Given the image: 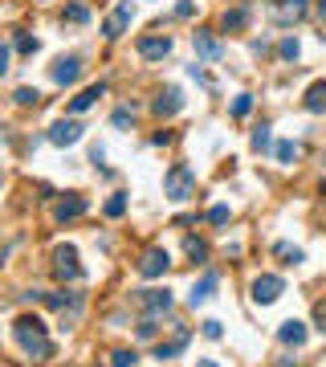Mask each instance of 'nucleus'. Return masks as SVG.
I'll use <instances>...</instances> for the list:
<instances>
[{"label": "nucleus", "instance_id": "obj_1", "mask_svg": "<svg viewBox=\"0 0 326 367\" xmlns=\"http://www.w3.org/2000/svg\"><path fill=\"white\" fill-rule=\"evenodd\" d=\"M12 335H17V343L25 347L29 359H49V355H53V343H49V335H45V322L37 319V315L17 319L12 322Z\"/></svg>", "mask_w": 326, "mask_h": 367}, {"label": "nucleus", "instance_id": "obj_2", "mask_svg": "<svg viewBox=\"0 0 326 367\" xmlns=\"http://www.w3.org/2000/svg\"><path fill=\"white\" fill-rule=\"evenodd\" d=\"M163 192H167L172 200H192V196H196V172H192L187 163H172L167 176H163Z\"/></svg>", "mask_w": 326, "mask_h": 367}, {"label": "nucleus", "instance_id": "obj_3", "mask_svg": "<svg viewBox=\"0 0 326 367\" xmlns=\"http://www.w3.org/2000/svg\"><path fill=\"white\" fill-rule=\"evenodd\" d=\"M53 274L61 277V281H78V277H82V266H78V249H74V245H61V249L53 253Z\"/></svg>", "mask_w": 326, "mask_h": 367}, {"label": "nucleus", "instance_id": "obj_4", "mask_svg": "<svg viewBox=\"0 0 326 367\" xmlns=\"http://www.w3.org/2000/svg\"><path fill=\"white\" fill-rule=\"evenodd\" d=\"M281 290H285V281H281L278 274H261L253 281V302H257V306H274L281 298Z\"/></svg>", "mask_w": 326, "mask_h": 367}, {"label": "nucleus", "instance_id": "obj_5", "mask_svg": "<svg viewBox=\"0 0 326 367\" xmlns=\"http://www.w3.org/2000/svg\"><path fill=\"white\" fill-rule=\"evenodd\" d=\"M192 46H196V53H200V57H208V61L225 57V41H221L212 29H196V33H192Z\"/></svg>", "mask_w": 326, "mask_h": 367}, {"label": "nucleus", "instance_id": "obj_6", "mask_svg": "<svg viewBox=\"0 0 326 367\" xmlns=\"http://www.w3.org/2000/svg\"><path fill=\"white\" fill-rule=\"evenodd\" d=\"M78 139H82V123H74V119H57L49 127V143L53 147H74Z\"/></svg>", "mask_w": 326, "mask_h": 367}, {"label": "nucleus", "instance_id": "obj_7", "mask_svg": "<svg viewBox=\"0 0 326 367\" xmlns=\"http://www.w3.org/2000/svg\"><path fill=\"white\" fill-rule=\"evenodd\" d=\"M167 266H172V257H167V249H159V245L147 249V253L139 257V274L143 277H163L167 274Z\"/></svg>", "mask_w": 326, "mask_h": 367}, {"label": "nucleus", "instance_id": "obj_8", "mask_svg": "<svg viewBox=\"0 0 326 367\" xmlns=\"http://www.w3.org/2000/svg\"><path fill=\"white\" fill-rule=\"evenodd\" d=\"M131 17H135V8H131V0H123V4H119V8H114L110 17H106L102 33H106L110 41H114V37H123V33H127V25H131Z\"/></svg>", "mask_w": 326, "mask_h": 367}, {"label": "nucleus", "instance_id": "obj_9", "mask_svg": "<svg viewBox=\"0 0 326 367\" xmlns=\"http://www.w3.org/2000/svg\"><path fill=\"white\" fill-rule=\"evenodd\" d=\"M49 74H53V82H57V86H74V82L82 78V61H78V57H57Z\"/></svg>", "mask_w": 326, "mask_h": 367}, {"label": "nucleus", "instance_id": "obj_10", "mask_svg": "<svg viewBox=\"0 0 326 367\" xmlns=\"http://www.w3.org/2000/svg\"><path fill=\"white\" fill-rule=\"evenodd\" d=\"M139 306L151 315V319H155V315H167V310H172V290H143Z\"/></svg>", "mask_w": 326, "mask_h": 367}, {"label": "nucleus", "instance_id": "obj_11", "mask_svg": "<svg viewBox=\"0 0 326 367\" xmlns=\"http://www.w3.org/2000/svg\"><path fill=\"white\" fill-rule=\"evenodd\" d=\"M172 53V37H139V57L143 61H163Z\"/></svg>", "mask_w": 326, "mask_h": 367}, {"label": "nucleus", "instance_id": "obj_12", "mask_svg": "<svg viewBox=\"0 0 326 367\" xmlns=\"http://www.w3.org/2000/svg\"><path fill=\"white\" fill-rule=\"evenodd\" d=\"M90 204L82 200V196H65V200H57V208H53V217L61 221V225H70V221H78L82 212H86Z\"/></svg>", "mask_w": 326, "mask_h": 367}, {"label": "nucleus", "instance_id": "obj_13", "mask_svg": "<svg viewBox=\"0 0 326 367\" xmlns=\"http://www.w3.org/2000/svg\"><path fill=\"white\" fill-rule=\"evenodd\" d=\"M212 290H216V274L208 270V274H204L200 281H196V286H192V294H187V306H192V310H196V306H204V302L212 298Z\"/></svg>", "mask_w": 326, "mask_h": 367}, {"label": "nucleus", "instance_id": "obj_14", "mask_svg": "<svg viewBox=\"0 0 326 367\" xmlns=\"http://www.w3.org/2000/svg\"><path fill=\"white\" fill-rule=\"evenodd\" d=\"M278 339L285 343V347H302V343H306V322H298V319L281 322V326H278Z\"/></svg>", "mask_w": 326, "mask_h": 367}, {"label": "nucleus", "instance_id": "obj_15", "mask_svg": "<svg viewBox=\"0 0 326 367\" xmlns=\"http://www.w3.org/2000/svg\"><path fill=\"white\" fill-rule=\"evenodd\" d=\"M187 339H192V330H187V326H180L172 343H159V347H155V359H176V355L187 347Z\"/></svg>", "mask_w": 326, "mask_h": 367}, {"label": "nucleus", "instance_id": "obj_16", "mask_svg": "<svg viewBox=\"0 0 326 367\" xmlns=\"http://www.w3.org/2000/svg\"><path fill=\"white\" fill-rule=\"evenodd\" d=\"M245 25H249V8H245V4L225 8V17H221V29H225V33H241Z\"/></svg>", "mask_w": 326, "mask_h": 367}, {"label": "nucleus", "instance_id": "obj_17", "mask_svg": "<svg viewBox=\"0 0 326 367\" xmlns=\"http://www.w3.org/2000/svg\"><path fill=\"white\" fill-rule=\"evenodd\" d=\"M180 106H184V98H180V90H176V86H172V90H163V94H159V98H155V115H159V119H167V115H176Z\"/></svg>", "mask_w": 326, "mask_h": 367}, {"label": "nucleus", "instance_id": "obj_18", "mask_svg": "<svg viewBox=\"0 0 326 367\" xmlns=\"http://www.w3.org/2000/svg\"><path fill=\"white\" fill-rule=\"evenodd\" d=\"M302 106H306L310 115H326V82H314V86L306 90V98H302Z\"/></svg>", "mask_w": 326, "mask_h": 367}, {"label": "nucleus", "instance_id": "obj_19", "mask_svg": "<svg viewBox=\"0 0 326 367\" xmlns=\"http://www.w3.org/2000/svg\"><path fill=\"white\" fill-rule=\"evenodd\" d=\"M102 94H106V86H102V82H98V86H90V90H82L74 102H70V115H82V110H90Z\"/></svg>", "mask_w": 326, "mask_h": 367}, {"label": "nucleus", "instance_id": "obj_20", "mask_svg": "<svg viewBox=\"0 0 326 367\" xmlns=\"http://www.w3.org/2000/svg\"><path fill=\"white\" fill-rule=\"evenodd\" d=\"M184 253L196 261V266H204V261H208V245H204L200 237H187V241H184Z\"/></svg>", "mask_w": 326, "mask_h": 367}, {"label": "nucleus", "instance_id": "obj_21", "mask_svg": "<svg viewBox=\"0 0 326 367\" xmlns=\"http://www.w3.org/2000/svg\"><path fill=\"white\" fill-rule=\"evenodd\" d=\"M65 21H70V25H86V21H90V4H82V0L65 4Z\"/></svg>", "mask_w": 326, "mask_h": 367}, {"label": "nucleus", "instance_id": "obj_22", "mask_svg": "<svg viewBox=\"0 0 326 367\" xmlns=\"http://www.w3.org/2000/svg\"><path fill=\"white\" fill-rule=\"evenodd\" d=\"M274 253L281 257V266H298V261H302V249H294V245H285V241L274 245Z\"/></svg>", "mask_w": 326, "mask_h": 367}, {"label": "nucleus", "instance_id": "obj_23", "mask_svg": "<svg viewBox=\"0 0 326 367\" xmlns=\"http://www.w3.org/2000/svg\"><path fill=\"white\" fill-rule=\"evenodd\" d=\"M249 143H253V151H269V143H274V135H269V123H261V127L253 131V139H249Z\"/></svg>", "mask_w": 326, "mask_h": 367}, {"label": "nucleus", "instance_id": "obj_24", "mask_svg": "<svg viewBox=\"0 0 326 367\" xmlns=\"http://www.w3.org/2000/svg\"><path fill=\"white\" fill-rule=\"evenodd\" d=\"M253 110V94H236V102H233V119H245Z\"/></svg>", "mask_w": 326, "mask_h": 367}, {"label": "nucleus", "instance_id": "obj_25", "mask_svg": "<svg viewBox=\"0 0 326 367\" xmlns=\"http://www.w3.org/2000/svg\"><path fill=\"white\" fill-rule=\"evenodd\" d=\"M12 98H17V106H37V102H41V94L29 90V86H21V90L12 94Z\"/></svg>", "mask_w": 326, "mask_h": 367}, {"label": "nucleus", "instance_id": "obj_26", "mask_svg": "<svg viewBox=\"0 0 326 367\" xmlns=\"http://www.w3.org/2000/svg\"><path fill=\"white\" fill-rule=\"evenodd\" d=\"M123 212H127V196L119 192V196H110V200H106V217H123Z\"/></svg>", "mask_w": 326, "mask_h": 367}, {"label": "nucleus", "instance_id": "obj_27", "mask_svg": "<svg viewBox=\"0 0 326 367\" xmlns=\"http://www.w3.org/2000/svg\"><path fill=\"white\" fill-rule=\"evenodd\" d=\"M298 159V143H278V163H294Z\"/></svg>", "mask_w": 326, "mask_h": 367}, {"label": "nucleus", "instance_id": "obj_28", "mask_svg": "<svg viewBox=\"0 0 326 367\" xmlns=\"http://www.w3.org/2000/svg\"><path fill=\"white\" fill-rule=\"evenodd\" d=\"M229 217H233V212H229V204H216V208L208 212V225H229Z\"/></svg>", "mask_w": 326, "mask_h": 367}, {"label": "nucleus", "instance_id": "obj_29", "mask_svg": "<svg viewBox=\"0 0 326 367\" xmlns=\"http://www.w3.org/2000/svg\"><path fill=\"white\" fill-rule=\"evenodd\" d=\"M127 123H135V106H119L114 110V127H127Z\"/></svg>", "mask_w": 326, "mask_h": 367}, {"label": "nucleus", "instance_id": "obj_30", "mask_svg": "<svg viewBox=\"0 0 326 367\" xmlns=\"http://www.w3.org/2000/svg\"><path fill=\"white\" fill-rule=\"evenodd\" d=\"M110 367H135V351H114L110 355Z\"/></svg>", "mask_w": 326, "mask_h": 367}, {"label": "nucleus", "instance_id": "obj_31", "mask_svg": "<svg viewBox=\"0 0 326 367\" xmlns=\"http://www.w3.org/2000/svg\"><path fill=\"white\" fill-rule=\"evenodd\" d=\"M37 46H41V41H37V37H29V33H21V37H17V49H21V53H37Z\"/></svg>", "mask_w": 326, "mask_h": 367}, {"label": "nucleus", "instance_id": "obj_32", "mask_svg": "<svg viewBox=\"0 0 326 367\" xmlns=\"http://www.w3.org/2000/svg\"><path fill=\"white\" fill-rule=\"evenodd\" d=\"M281 57H285V61H294V57H298V41H294V37H285V41H281Z\"/></svg>", "mask_w": 326, "mask_h": 367}, {"label": "nucleus", "instance_id": "obj_33", "mask_svg": "<svg viewBox=\"0 0 326 367\" xmlns=\"http://www.w3.org/2000/svg\"><path fill=\"white\" fill-rule=\"evenodd\" d=\"M204 335H208V339H221V335H225V326H221L216 319H208V322H204Z\"/></svg>", "mask_w": 326, "mask_h": 367}, {"label": "nucleus", "instance_id": "obj_34", "mask_svg": "<svg viewBox=\"0 0 326 367\" xmlns=\"http://www.w3.org/2000/svg\"><path fill=\"white\" fill-rule=\"evenodd\" d=\"M314 322H318V330L326 335V302H318V306H314Z\"/></svg>", "mask_w": 326, "mask_h": 367}, {"label": "nucleus", "instance_id": "obj_35", "mask_svg": "<svg viewBox=\"0 0 326 367\" xmlns=\"http://www.w3.org/2000/svg\"><path fill=\"white\" fill-rule=\"evenodd\" d=\"M4 74H8V46L0 41V78H4Z\"/></svg>", "mask_w": 326, "mask_h": 367}, {"label": "nucleus", "instance_id": "obj_36", "mask_svg": "<svg viewBox=\"0 0 326 367\" xmlns=\"http://www.w3.org/2000/svg\"><path fill=\"white\" fill-rule=\"evenodd\" d=\"M192 12H196V8H192V0H180V4H176V17H192Z\"/></svg>", "mask_w": 326, "mask_h": 367}, {"label": "nucleus", "instance_id": "obj_37", "mask_svg": "<svg viewBox=\"0 0 326 367\" xmlns=\"http://www.w3.org/2000/svg\"><path fill=\"white\" fill-rule=\"evenodd\" d=\"M196 367H221L216 359H196Z\"/></svg>", "mask_w": 326, "mask_h": 367}, {"label": "nucleus", "instance_id": "obj_38", "mask_svg": "<svg viewBox=\"0 0 326 367\" xmlns=\"http://www.w3.org/2000/svg\"><path fill=\"white\" fill-rule=\"evenodd\" d=\"M318 12H323V21H326V0H318Z\"/></svg>", "mask_w": 326, "mask_h": 367}]
</instances>
